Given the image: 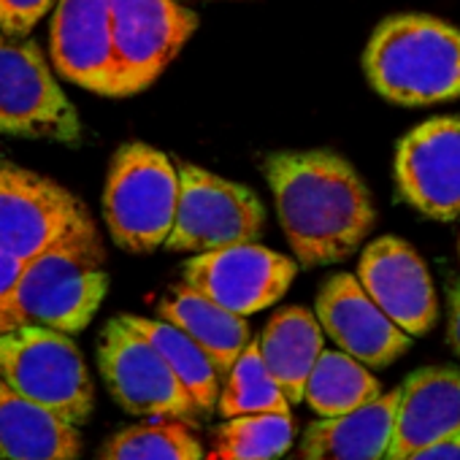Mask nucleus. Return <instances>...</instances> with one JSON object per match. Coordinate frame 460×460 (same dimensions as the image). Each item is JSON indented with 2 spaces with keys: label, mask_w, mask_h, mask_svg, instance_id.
Listing matches in <instances>:
<instances>
[{
  "label": "nucleus",
  "mask_w": 460,
  "mask_h": 460,
  "mask_svg": "<svg viewBox=\"0 0 460 460\" xmlns=\"http://www.w3.org/2000/svg\"><path fill=\"white\" fill-rule=\"evenodd\" d=\"M203 460H219V457H214V455H211V457H203Z\"/></svg>",
  "instance_id": "nucleus-30"
},
{
  "label": "nucleus",
  "mask_w": 460,
  "mask_h": 460,
  "mask_svg": "<svg viewBox=\"0 0 460 460\" xmlns=\"http://www.w3.org/2000/svg\"><path fill=\"white\" fill-rule=\"evenodd\" d=\"M49 52L60 76L82 90L117 98L111 0H58Z\"/></svg>",
  "instance_id": "nucleus-13"
},
{
  "label": "nucleus",
  "mask_w": 460,
  "mask_h": 460,
  "mask_svg": "<svg viewBox=\"0 0 460 460\" xmlns=\"http://www.w3.org/2000/svg\"><path fill=\"white\" fill-rule=\"evenodd\" d=\"M52 6H58V0H0V33L28 36Z\"/></svg>",
  "instance_id": "nucleus-26"
},
{
  "label": "nucleus",
  "mask_w": 460,
  "mask_h": 460,
  "mask_svg": "<svg viewBox=\"0 0 460 460\" xmlns=\"http://www.w3.org/2000/svg\"><path fill=\"white\" fill-rule=\"evenodd\" d=\"M98 368L111 398L136 417L195 425L200 411L163 352L128 317L106 323L98 341Z\"/></svg>",
  "instance_id": "nucleus-6"
},
{
  "label": "nucleus",
  "mask_w": 460,
  "mask_h": 460,
  "mask_svg": "<svg viewBox=\"0 0 460 460\" xmlns=\"http://www.w3.org/2000/svg\"><path fill=\"white\" fill-rule=\"evenodd\" d=\"M317 320L339 349L349 352L368 368L395 363L411 344V336L379 309L352 274H336L320 288Z\"/></svg>",
  "instance_id": "nucleus-15"
},
{
  "label": "nucleus",
  "mask_w": 460,
  "mask_h": 460,
  "mask_svg": "<svg viewBox=\"0 0 460 460\" xmlns=\"http://www.w3.org/2000/svg\"><path fill=\"white\" fill-rule=\"evenodd\" d=\"M279 225L306 269L341 263L371 234L376 211L360 173L336 152H274L263 160Z\"/></svg>",
  "instance_id": "nucleus-1"
},
{
  "label": "nucleus",
  "mask_w": 460,
  "mask_h": 460,
  "mask_svg": "<svg viewBox=\"0 0 460 460\" xmlns=\"http://www.w3.org/2000/svg\"><path fill=\"white\" fill-rule=\"evenodd\" d=\"M358 279L379 309L409 336H425L438 317L436 288L422 258L401 239L371 242L358 263Z\"/></svg>",
  "instance_id": "nucleus-14"
},
{
  "label": "nucleus",
  "mask_w": 460,
  "mask_h": 460,
  "mask_svg": "<svg viewBox=\"0 0 460 460\" xmlns=\"http://www.w3.org/2000/svg\"><path fill=\"white\" fill-rule=\"evenodd\" d=\"M117 98L149 90L198 31V14L176 0H111Z\"/></svg>",
  "instance_id": "nucleus-9"
},
{
  "label": "nucleus",
  "mask_w": 460,
  "mask_h": 460,
  "mask_svg": "<svg viewBox=\"0 0 460 460\" xmlns=\"http://www.w3.org/2000/svg\"><path fill=\"white\" fill-rule=\"evenodd\" d=\"M106 288L103 247L90 219L41 255L25 261L12 309V331L52 328L74 336L93 323Z\"/></svg>",
  "instance_id": "nucleus-3"
},
{
  "label": "nucleus",
  "mask_w": 460,
  "mask_h": 460,
  "mask_svg": "<svg viewBox=\"0 0 460 460\" xmlns=\"http://www.w3.org/2000/svg\"><path fill=\"white\" fill-rule=\"evenodd\" d=\"M22 271H25V261L0 250V336L12 331V309L20 290Z\"/></svg>",
  "instance_id": "nucleus-27"
},
{
  "label": "nucleus",
  "mask_w": 460,
  "mask_h": 460,
  "mask_svg": "<svg viewBox=\"0 0 460 460\" xmlns=\"http://www.w3.org/2000/svg\"><path fill=\"white\" fill-rule=\"evenodd\" d=\"M382 395L379 379L344 349H325L306 379V403L323 417L355 411Z\"/></svg>",
  "instance_id": "nucleus-22"
},
{
  "label": "nucleus",
  "mask_w": 460,
  "mask_h": 460,
  "mask_svg": "<svg viewBox=\"0 0 460 460\" xmlns=\"http://www.w3.org/2000/svg\"><path fill=\"white\" fill-rule=\"evenodd\" d=\"M179 168L146 144L117 149L106 190L103 217L117 247L146 255L165 247L176 219Z\"/></svg>",
  "instance_id": "nucleus-4"
},
{
  "label": "nucleus",
  "mask_w": 460,
  "mask_h": 460,
  "mask_svg": "<svg viewBox=\"0 0 460 460\" xmlns=\"http://www.w3.org/2000/svg\"><path fill=\"white\" fill-rule=\"evenodd\" d=\"M0 136L76 144L82 122L33 41L0 33Z\"/></svg>",
  "instance_id": "nucleus-8"
},
{
  "label": "nucleus",
  "mask_w": 460,
  "mask_h": 460,
  "mask_svg": "<svg viewBox=\"0 0 460 460\" xmlns=\"http://www.w3.org/2000/svg\"><path fill=\"white\" fill-rule=\"evenodd\" d=\"M0 379L76 428L95 406V387L79 347L52 328H17L0 336Z\"/></svg>",
  "instance_id": "nucleus-5"
},
{
  "label": "nucleus",
  "mask_w": 460,
  "mask_h": 460,
  "mask_svg": "<svg viewBox=\"0 0 460 460\" xmlns=\"http://www.w3.org/2000/svg\"><path fill=\"white\" fill-rule=\"evenodd\" d=\"M368 84L398 106L460 98V31L425 14H398L376 25L363 52Z\"/></svg>",
  "instance_id": "nucleus-2"
},
{
  "label": "nucleus",
  "mask_w": 460,
  "mask_h": 460,
  "mask_svg": "<svg viewBox=\"0 0 460 460\" xmlns=\"http://www.w3.org/2000/svg\"><path fill=\"white\" fill-rule=\"evenodd\" d=\"M452 436H460V368L428 366L406 376L385 460H403Z\"/></svg>",
  "instance_id": "nucleus-16"
},
{
  "label": "nucleus",
  "mask_w": 460,
  "mask_h": 460,
  "mask_svg": "<svg viewBox=\"0 0 460 460\" xmlns=\"http://www.w3.org/2000/svg\"><path fill=\"white\" fill-rule=\"evenodd\" d=\"M217 411L227 420L242 414L290 411V398L266 368L258 341H252L234 363V368L225 374Z\"/></svg>",
  "instance_id": "nucleus-25"
},
{
  "label": "nucleus",
  "mask_w": 460,
  "mask_h": 460,
  "mask_svg": "<svg viewBox=\"0 0 460 460\" xmlns=\"http://www.w3.org/2000/svg\"><path fill=\"white\" fill-rule=\"evenodd\" d=\"M258 349L290 403H301L306 395V379L325 352L323 323L304 306L279 309L258 336Z\"/></svg>",
  "instance_id": "nucleus-20"
},
{
  "label": "nucleus",
  "mask_w": 460,
  "mask_h": 460,
  "mask_svg": "<svg viewBox=\"0 0 460 460\" xmlns=\"http://www.w3.org/2000/svg\"><path fill=\"white\" fill-rule=\"evenodd\" d=\"M398 390L376 401L312 422L301 441V460H385L393 441Z\"/></svg>",
  "instance_id": "nucleus-17"
},
{
  "label": "nucleus",
  "mask_w": 460,
  "mask_h": 460,
  "mask_svg": "<svg viewBox=\"0 0 460 460\" xmlns=\"http://www.w3.org/2000/svg\"><path fill=\"white\" fill-rule=\"evenodd\" d=\"M95 460H203V447L187 422L163 420L117 430Z\"/></svg>",
  "instance_id": "nucleus-24"
},
{
  "label": "nucleus",
  "mask_w": 460,
  "mask_h": 460,
  "mask_svg": "<svg viewBox=\"0 0 460 460\" xmlns=\"http://www.w3.org/2000/svg\"><path fill=\"white\" fill-rule=\"evenodd\" d=\"M395 184L420 214L460 217V119L436 117L409 130L395 149Z\"/></svg>",
  "instance_id": "nucleus-12"
},
{
  "label": "nucleus",
  "mask_w": 460,
  "mask_h": 460,
  "mask_svg": "<svg viewBox=\"0 0 460 460\" xmlns=\"http://www.w3.org/2000/svg\"><path fill=\"white\" fill-rule=\"evenodd\" d=\"M79 428L0 379V460H79Z\"/></svg>",
  "instance_id": "nucleus-18"
},
{
  "label": "nucleus",
  "mask_w": 460,
  "mask_h": 460,
  "mask_svg": "<svg viewBox=\"0 0 460 460\" xmlns=\"http://www.w3.org/2000/svg\"><path fill=\"white\" fill-rule=\"evenodd\" d=\"M296 438L290 411L230 417L214 430V457L219 460H279Z\"/></svg>",
  "instance_id": "nucleus-23"
},
{
  "label": "nucleus",
  "mask_w": 460,
  "mask_h": 460,
  "mask_svg": "<svg viewBox=\"0 0 460 460\" xmlns=\"http://www.w3.org/2000/svg\"><path fill=\"white\" fill-rule=\"evenodd\" d=\"M447 306H449V317H447V341H449L452 352L460 358V285H452V288H449Z\"/></svg>",
  "instance_id": "nucleus-29"
},
{
  "label": "nucleus",
  "mask_w": 460,
  "mask_h": 460,
  "mask_svg": "<svg viewBox=\"0 0 460 460\" xmlns=\"http://www.w3.org/2000/svg\"><path fill=\"white\" fill-rule=\"evenodd\" d=\"M130 325H136L168 360V366L173 368V374L179 376V382L187 387L190 398L195 401L200 417H211L217 411L219 403V371L214 368L211 358L173 323L157 317H133L125 314Z\"/></svg>",
  "instance_id": "nucleus-21"
},
{
  "label": "nucleus",
  "mask_w": 460,
  "mask_h": 460,
  "mask_svg": "<svg viewBox=\"0 0 460 460\" xmlns=\"http://www.w3.org/2000/svg\"><path fill=\"white\" fill-rule=\"evenodd\" d=\"M157 314L181 328L211 358L222 379L242 358V352L252 344L247 317L208 301L184 282L157 306Z\"/></svg>",
  "instance_id": "nucleus-19"
},
{
  "label": "nucleus",
  "mask_w": 460,
  "mask_h": 460,
  "mask_svg": "<svg viewBox=\"0 0 460 460\" xmlns=\"http://www.w3.org/2000/svg\"><path fill=\"white\" fill-rule=\"evenodd\" d=\"M296 263L258 242L198 252L181 269V282L208 301L250 317L285 298Z\"/></svg>",
  "instance_id": "nucleus-11"
},
{
  "label": "nucleus",
  "mask_w": 460,
  "mask_h": 460,
  "mask_svg": "<svg viewBox=\"0 0 460 460\" xmlns=\"http://www.w3.org/2000/svg\"><path fill=\"white\" fill-rule=\"evenodd\" d=\"M403 460H460V436H452V438L428 444V447L406 455Z\"/></svg>",
  "instance_id": "nucleus-28"
},
{
  "label": "nucleus",
  "mask_w": 460,
  "mask_h": 460,
  "mask_svg": "<svg viewBox=\"0 0 460 460\" xmlns=\"http://www.w3.org/2000/svg\"><path fill=\"white\" fill-rule=\"evenodd\" d=\"M84 203L66 187L0 160V250L31 261L90 222Z\"/></svg>",
  "instance_id": "nucleus-10"
},
{
  "label": "nucleus",
  "mask_w": 460,
  "mask_h": 460,
  "mask_svg": "<svg viewBox=\"0 0 460 460\" xmlns=\"http://www.w3.org/2000/svg\"><path fill=\"white\" fill-rule=\"evenodd\" d=\"M179 203L165 250L211 252L258 242L266 227L261 198L206 168L179 163Z\"/></svg>",
  "instance_id": "nucleus-7"
}]
</instances>
